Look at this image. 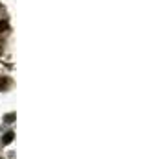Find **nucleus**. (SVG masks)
<instances>
[{
  "mask_svg": "<svg viewBox=\"0 0 164 159\" xmlns=\"http://www.w3.org/2000/svg\"><path fill=\"white\" fill-rule=\"evenodd\" d=\"M13 139H15V133H13V131H7V133L2 137V144H4V146H7V144H9Z\"/></svg>",
  "mask_w": 164,
  "mask_h": 159,
  "instance_id": "nucleus-1",
  "label": "nucleus"
},
{
  "mask_svg": "<svg viewBox=\"0 0 164 159\" xmlns=\"http://www.w3.org/2000/svg\"><path fill=\"white\" fill-rule=\"evenodd\" d=\"M15 117H17L15 113H7V115L4 117V120H6V122H13V120H15Z\"/></svg>",
  "mask_w": 164,
  "mask_h": 159,
  "instance_id": "nucleus-2",
  "label": "nucleus"
},
{
  "mask_svg": "<svg viewBox=\"0 0 164 159\" xmlns=\"http://www.w3.org/2000/svg\"><path fill=\"white\" fill-rule=\"evenodd\" d=\"M6 28H7V24H6L4 20H0V32H2V30H6Z\"/></svg>",
  "mask_w": 164,
  "mask_h": 159,
  "instance_id": "nucleus-3",
  "label": "nucleus"
}]
</instances>
